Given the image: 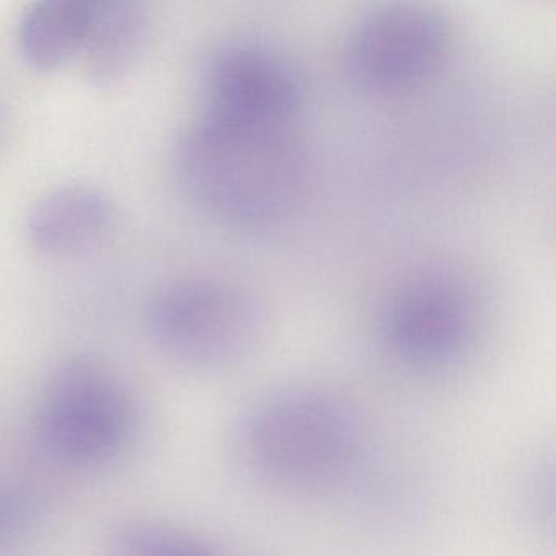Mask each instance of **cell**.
Returning a JSON list of instances; mask_svg holds the SVG:
<instances>
[{"label": "cell", "mask_w": 556, "mask_h": 556, "mask_svg": "<svg viewBox=\"0 0 556 556\" xmlns=\"http://www.w3.org/2000/svg\"><path fill=\"white\" fill-rule=\"evenodd\" d=\"M364 435L354 406L312 383L263 392L243 406L232 451L262 490L288 500H317L340 490L356 471Z\"/></svg>", "instance_id": "cell-1"}, {"label": "cell", "mask_w": 556, "mask_h": 556, "mask_svg": "<svg viewBox=\"0 0 556 556\" xmlns=\"http://www.w3.org/2000/svg\"><path fill=\"white\" fill-rule=\"evenodd\" d=\"M185 190L207 213L240 227L289 219L312 184V159L294 125L203 113L178 144Z\"/></svg>", "instance_id": "cell-2"}, {"label": "cell", "mask_w": 556, "mask_h": 556, "mask_svg": "<svg viewBox=\"0 0 556 556\" xmlns=\"http://www.w3.org/2000/svg\"><path fill=\"white\" fill-rule=\"evenodd\" d=\"M138 408L122 377L100 359L76 356L56 367L41 393L35 438L61 465L90 468L128 447Z\"/></svg>", "instance_id": "cell-3"}, {"label": "cell", "mask_w": 556, "mask_h": 556, "mask_svg": "<svg viewBox=\"0 0 556 556\" xmlns=\"http://www.w3.org/2000/svg\"><path fill=\"white\" fill-rule=\"evenodd\" d=\"M149 330L174 363L219 372L255 353L265 337L266 311L252 291L224 279H178L152 301Z\"/></svg>", "instance_id": "cell-4"}, {"label": "cell", "mask_w": 556, "mask_h": 556, "mask_svg": "<svg viewBox=\"0 0 556 556\" xmlns=\"http://www.w3.org/2000/svg\"><path fill=\"white\" fill-rule=\"evenodd\" d=\"M451 43V24L435 9L382 5L351 27L344 64L354 83L369 92H408L435 76Z\"/></svg>", "instance_id": "cell-5"}, {"label": "cell", "mask_w": 556, "mask_h": 556, "mask_svg": "<svg viewBox=\"0 0 556 556\" xmlns=\"http://www.w3.org/2000/svg\"><path fill=\"white\" fill-rule=\"evenodd\" d=\"M478 327L473 295L458 279L441 273L415 276L382 308L380 340L405 366L438 369L457 361Z\"/></svg>", "instance_id": "cell-6"}, {"label": "cell", "mask_w": 556, "mask_h": 556, "mask_svg": "<svg viewBox=\"0 0 556 556\" xmlns=\"http://www.w3.org/2000/svg\"><path fill=\"white\" fill-rule=\"evenodd\" d=\"M203 92L207 115L294 125L305 87L294 64L279 51L255 41H233L207 61Z\"/></svg>", "instance_id": "cell-7"}, {"label": "cell", "mask_w": 556, "mask_h": 556, "mask_svg": "<svg viewBox=\"0 0 556 556\" xmlns=\"http://www.w3.org/2000/svg\"><path fill=\"white\" fill-rule=\"evenodd\" d=\"M113 223L115 211L102 191L67 185L38 201L28 219V239L45 258H79L102 245Z\"/></svg>", "instance_id": "cell-8"}, {"label": "cell", "mask_w": 556, "mask_h": 556, "mask_svg": "<svg viewBox=\"0 0 556 556\" xmlns=\"http://www.w3.org/2000/svg\"><path fill=\"white\" fill-rule=\"evenodd\" d=\"M148 35V15L141 4L93 2L89 34L80 53L90 83L110 89L126 79L141 60Z\"/></svg>", "instance_id": "cell-9"}, {"label": "cell", "mask_w": 556, "mask_h": 556, "mask_svg": "<svg viewBox=\"0 0 556 556\" xmlns=\"http://www.w3.org/2000/svg\"><path fill=\"white\" fill-rule=\"evenodd\" d=\"M93 2L47 0L31 5L18 28L25 61L41 73H51L83 53Z\"/></svg>", "instance_id": "cell-10"}, {"label": "cell", "mask_w": 556, "mask_h": 556, "mask_svg": "<svg viewBox=\"0 0 556 556\" xmlns=\"http://www.w3.org/2000/svg\"><path fill=\"white\" fill-rule=\"evenodd\" d=\"M106 556H226L203 536L164 520L129 517L110 527Z\"/></svg>", "instance_id": "cell-11"}, {"label": "cell", "mask_w": 556, "mask_h": 556, "mask_svg": "<svg viewBox=\"0 0 556 556\" xmlns=\"http://www.w3.org/2000/svg\"><path fill=\"white\" fill-rule=\"evenodd\" d=\"M22 509L8 497H0V540L11 535L21 526Z\"/></svg>", "instance_id": "cell-12"}]
</instances>
